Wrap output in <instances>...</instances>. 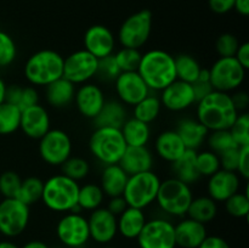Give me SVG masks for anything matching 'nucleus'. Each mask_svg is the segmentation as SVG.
Listing matches in <instances>:
<instances>
[{
  "label": "nucleus",
  "mask_w": 249,
  "mask_h": 248,
  "mask_svg": "<svg viewBox=\"0 0 249 248\" xmlns=\"http://www.w3.org/2000/svg\"><path fill=\"white\" fill-rule=\"evenodd\" d=\"M240 112L233 105L231 94L213 90L197 102L196 118L209 131L230 129Z\"/></svg>",
  "instance_id": "f257e3e1"
},
{
  "label": "nucleus",
  "mask_w": 249,
  "mask_h": 248,
  "mask_svg": "<svg viewBox=\"0 0 249 248\" xmlns=\"http://www.w3.org/2000/svg\"><path fill=\"white\" fill-rule=\"evenodd\" d=\"M138 73L150 90L162 91L177 80L174 57L160 49H152L141 56Z\"/></svg>",
  "instance_id": "f03ea898"
},
{
  "label": "nucleus",
  "mask_w": 249,
  "mask_h": 248,
  "mask_svg": "<svg viewBox=\"0 0 249 248\" xmlns=\"http://www.w3.org/2000/svg\"><path fill=\"white\" fill-rule=\"evenodd\" d=\"M63 61L65 57L55 50L36 51L24 63V77L33 87H46L63 77Z\"/></svg>",
  "instance_id": "7ed1b4c3"
},
{
  "label": "nucleus",
  "mask_w": 249,
  "mask_h": 248,
  "mask_svg": "<svg viewBox=\"0 0 249 248\" xmlns=\"http://www.w3.org/2000/svg\"><path fill=\"white\" fill-rule=\"evenodd\" d=\"M78 181L63 174H56L44 181L41 202L48 209L57 213L79 211L78 209Z\"/></svg>",
  "instance_id": "20e7f679"
},
{
  "label": "nucleus",
  "mask_w": 249,
  "mask_h": 248,
  "mask_svg": "<svg viewBox=\"0 0 249 248\" xmlns=\"http://www.w3.org/2000/svg\"><path fill=\"white\" fill-rule=\"evenodd\" d=\"M126 147L121 129L117 128H95L89 139L90 152L104 165L119 163Z\"/></svg>",
  "instance_id": "39448f33"
},
{
  "label": "nucleus",
  "mask_w": 249,
  "mask_h": 248,
  "mask_svg": "<svg viewBox=\"0 0 249 248\" xmlns=\"http://www.w3.org/2000/svg\"><path fill=\"white\" fill-rule=\"evenodd\" d=\"M194 197V192L190 185L172 177L160 182L156 203L165 214L179 218L186 215Z\"/></svg>",
  "instance_id": "423d86ee"
},
{
  "label": "nucleus",
  "mask_w": 249,
  "mask_h": 248,
  "mask_svg": "<svg viewBox=\"0 0 249 248\" xmlns=\"http://www.w3.org/2000/svg\"><path fill=\"white\" fill-rule=\"evenodd\" d=\"M160 182L162 180L152 170L129 175L122 196L129 207L145 209L156 202Z\"/></svg>",
  "instance_id": "0eeeda50"
},
{
  "label": "nucleus",
  "mask_w": 249,
  "mask_h": 248,
  "mask_svg": "<svg viewBox=\"0 0 249 248\" xmlns=\"http://www.w3.org/2000/svg\"><path fill=\"white\" fill-rule=\"evenodd\" d=\"M152 12L146 9L130 15L119 27V44L123 48L140 50L150 39L152 32Z\"/></svg>",
  "instance_id": "6e6552de"
},
{
  "label": "nucleus",
  "mask_w": 249,
  "mask_h": 248,
  "mask_svg": "<svg viewBox=\"0 0 249 248\" xmlns=\"http://www.w3.org/2000/svg\"><path fill=\"white\" fill-rule=\"evenodd\" d=\"M247 70L235 57H219L209 70L211 84L221 92L236 91L243 84Z\"/></svg>",
  "instance_id": "1a4fd4ad"
},
{
  "label": "nucleus",
  "mask_w": 249,
  "mask_h": 248,
  "mask_svg": "<svg viewBox=\"0 0 249 248\" xmlns=\"http://www.w3.org/2000/svg\"><path fill=\"white\" fill-rule=\"evenodd\" d=\"M39 155L41 159L53 167H61L72 156V140L62 129H50L39 139Z\"/></svg>",
  "instance_id": "9d476101"
},
{
  "label": "nucleus",
  "mask_w": 249,
  "mask_h": 248,
  "mask_svg": "<svg viewBox=\"0 0 249 248\" xmlns=\"http://www.w3.org/2000/svg\"><path fill=\"white\" fill-rule=\"evenodd\" d=\"M31 218L29 206L18 198H2L0 201V233L12 238L27 229Z\"/></svg>",
  "instance_id": "9b49d317"
},
{
  "label": "nucleus",
  "mask_w": 249,
  "mask_h": 248,
  "mask_svg": "<svg viewBox=\"0 0 249 248\" xmlns=\"http://www.w3.org/2000/svg\"><path fill=\"white\" fill-rule=\"evenodd\" d=\"M56 235L68 248H83L90 240L89 224L79 212H68L61 216L56 225Z\"/></svg>",
  "instance_id": "f8f14e48"
},
{
  "label": "nucleus",
  "mask_w": 249,
  "mask_h": 248,
  "mask_svg": "<svg viewBox=\"0 0 249 248\" xmlns=\"http://www.w3.org/2000/svg\"><path fill=\"white\" fill-rule=\"evenodd\" d=\"M99 60L85 49L70 53L63 61V78L74 85L89 83L96 77Z\"/></svg>",
  "instance_id": "ddd939ff"
},
{
  "label": "nucleus",
  "mask_w": 249,
  "mask_h": 248,
  "mask_svg": "<svg viewBox=\"0 0 249 248\" xmlns=\"http://www.w3.org/2000/svg\"><path fill=\"white\" fill-rule=\"evenodd\" d=\"M136 241L140 248H175L174 224L163 218L147 220Z\"/></svg>",
  "instance_id": "4468645a"
},
{
  "label": "nucleus",
  "mask_w": 249,
  "mask_h": 248,
  "mask_svg": "<svg viewBox=\"0 0 249 248\" xmlns=\"http://www.w3.org/2000/svg\"><path fill=\"white\" fill-rule=\"evenodd\" d=\"M114 90L119 101L125 106H135L151 91L138 71L122 72L114 79Z\"/></svg>",
  "instance_id": "2eb2a0df"
},
{
  "label": "nucleus",
  "mask_w": 249,
  "mask_h": 248,
  "mask_svg": "<svg viewBox=\"0 0 249 248\" xmlns=\"http://www.w3.org/2000/svg\"><path fill=\"white\" fill-rule=\"evenodd\" d=\"M90 238L100 245H108L118 233L117 216L106 207H100L91 212L88 218Z\"/></svg>",
  "instance_id": "dca6fc26"
},
{
  "label": "nucleus",
  "mask_w": 249,
  "mask_h": 248,
  "mask_svg": "<svg viewBox=\"0 0 249 248\" xmlns=\"http://www.w3.org/2000/svg\"><path fill=\"white\" fill-rule=\"evenodd\" d=\"M84 49L97 60L112 55L116 50V36L111 29L102 24L89 27L83 38Z\"/></svg>",
  "instance_id": "f3484780"
},
{
  "label": "nucleus",
  "mask_w": 249,
  "mask_h": 248,
  "mask_svg": "<svg viewBox=\"0 0 249 248\" xmlns=\"http://www.w3.org/2000/svg\"><path fill=\"white\" fill-rule=\"evenodd\" d=\"M50 114L40 104L28 107L21 111L19 129L29 139L39 140L50 130Z\"/></svg>",
  "instance_id": "a211bd4d"
},
{
  "label": "nucleus",
  "mask_w": 249,
  "mask_h": 248,
  "mask_svg": "<svg viewBox=\"0 0 249 248\" xmlns=\"http://www.w3.org/2000/svg\"><path fill=\"white\" fill-rule=\"evenodd\" d=\"M160 100L162 107L172 112H181L196 104L192 85L182 80H174L162 90Z\"/></svg>",
  "instance_id": "6ab92c4d"
},
{
  "label": "nucleus",
  "mask_w": 249,
  "mask_h": 248,
  "mask_svg": "<svg viewBox=\"0 0 249 248\" xmlns=\"http://www.w3.org/2000/svg\"><path fill=\"white\" fill-rule=\"evenodd\" d=\"M241 190V177L236 172L219 169L207 182V194L211 198L218 202H225L229 197Z\"/></svg>",
  "instance_id": "aec40b11"
},
{
  "label": "nucleus",
  "mask_w": 249,
  "mask_h": 248,
  "mask_svg": "<svg viewBox=\"0 0 249 248\" xmlns=\"http://www.w3.org/2000/svg\"><path fill=\"white\" fill-rule=\"evenodd\" d=\"M74 104L78 112L83 117L94 119L101 111L105 101V94L99 85L94 83H84L78 89H75Z\"/></svg>",
  "instance_id": "412c9836"
},
{
  "label": "nucleus",
  "mask_w": 249,
  "mask_h": 248,
  "mask_svg": "<svg viewBox=\"0 0 249 248\" xmlns=\"http://www.w3.org/2000/svg\"><path fill=\"white\" fill-rule=\"evenodd\" d=\"M177 247L198 248L208 236L206 225L191 218H185L174 225Z\"/></svg>",
  "instance_id": "4be33fe9"
},
{
  "label": "nucleus",
  "mask_w": 249,
  "mask_h": 248,
  "mask_svg": "<svg viewBox=\"0 0 249 248\" xmlns=\"http://www.w3.org/2000/svg\"><path fill=\"white\" fill-rule=\"evenodd\" d=\"M128 175L152 170L153 155L147 146H128L118 163Z\"/></svg>",
  "instance_id": "5701e85b"
},
{
  "label": "nucleus",
  "mask_w": 249,
  "mask_h": 248,
  "mask_svg": "<svg viewBox=\"0 0 249 248\" xmlns=\"http://www.w3.org/2000/svg\"><path fill=\"white\" fill-rule=\"evenodd\" d=\"M186 150V146L175 130L162 131L155 140V152L168 163L179 159Z\"/></svg>",
  "instance_id": "b1692460"
},
{
  "label": "nucleus",
  "mask_w": 249,
  "mask_h": 248,
  "mask_svg": "<svg viewBox=\"0 0 249 248\" xmlns=\"http://www.w3.org/2000/svg\"><path fill=\"white\" fill-rule=\"evenodd\" d=\"M146 221H147V219L143 213V209L128 206L125 211L122 212L117 216L118 233L126 240H136L142 228L145 226Z\"/></svg>",
  "instance_id": "393cba45"
},
{
  "label": "nucleus",
  "mask_w": 249,
  "mask_h": 248,
  "mask_svg": "<svg viewBox=\"0 0 249 248\" xmlns=\"http://www.w3.org/2000/svg\"><path fill=\"white\" fill-rule=\"evenodd\" d=\"M187 150L197 151L208 136L209 130L197 121V118H184L179 121L175 129Z\"/></svg>",
  "instance_id": "a878e982"
},
{
  "label": "nucleus",
  "mask_w": 249,
  "mask_h": 248,
  "mask_svg": "<svg viewBox=\"0 0 249 248\" xmlns=\"http://www.w3.org/2000/svg\"><path fill=\"white\" fill-rule=\"evenodd\" d=\"M75 85L61 77L45 87L46 102L53 108H65L72 104L75 95Z\"/></svg>",
  "instance_id": "bb28decb"
},
{
  "label": "nucleus",
  "mask_w": 249,
  "mask_h": 248,
  "mask_svg": "<svg viewBox=\"0 0 249 248\" xmlns=\"http://www.w3.org/2000/svg\"><path fill=\"white\" fill-rule=\"evenodd\" d=\"M128 177L129 175L124 172L123 168L118 163L105 165L101 173V179H100V187L104 191L105 196H122L124 189H125Z\"/></svg>",
  "instance_id": "cd10ccee"
},
{
  "label": "nucleus",
  "mask_w": 249,
  "mask_h": 248,
  "mask_svg": "<svg viewBox=\"0 0 249 248\" xmlns=\"http://www.w3.org/2000/svg\"><path fill=\"white\" fill-rule=\"evenodd\" d=\"M125 121V105L122 104L119 100L105 101L101 111L94 118V123L96 128H99V126H108V128L121 129Z\"/></svg>",
  "instance_id": "c85d7f7f"
},
{
  "label": "nucleus",
  "mask_w": 249,
  "mask_h": 248,
  "mask_svg": "<svg viewBox=\"0 0 249 248\" xmlns=\"http://www.w3.org/2000/svg\"><path fill=\"white\" fill-rule=\"evenodd\" d=\"M196 153L197 151L186 150L179 159L172 163L173 177L190 186L201 177L196 165Z\"/></svg>",
  "instance_id": "c756f323"
},
{
  "label": "nucleus",
  "mask_w": 249,
  "mask_h": 248,
  "mask_svg": "<svg viewBox=\"0 0 249 248\" xmlns=\"http://www.w3.org/2000/svg\"><path fill=\"white\" fill-rule=\"evenodd\" d=\"M121 131L126 146H146L151 138L150 124L143 123L134 117L126 118Z\"/></svg>",
  "instance_id": "7c9ffc66"
},
{
  "label": "nucleus",
  "mask_w": 249,
  "mask_h": 248,
  "mask_svg": "<svg viewBox=\"0 0 249 248\" xmlns=\"http://www.w3.org/2000/svg\"><path fill=\"white\" fill-rule=\"evenodd\" d=\"M216 214H218V203L207 195V196L194 197L187 209L186 215L187 218H191L206 225L207 223H211L215 219Z\"/></svg>",
  "instance_id": "2f4dec72"
},
{
  "label": "nucleus",
  "mask_w": 249,
  "mask_h": 248,
  "mask_svg": "<svg viewBox=\"0 0 249 248\" xmlns=\"http://www.w3.org/2000/svg\"><path fill=\"white\" fill-rule=\"evenodd\" d=\"M5 101L15 105L22 111V109L39 104L38 90L33 85L21 87L18 84H12L10 87H6Z\"/></svg>",
  "instance_id": "473e14b6"
},
{
  "label": "nucleus",
  "mask_w": 249,
  "mask_h": 248,
  "mask_svg": "<svg viewBox=\"0 0 249 248\" xmlns=\"http://www.w3.org/2000/svg\"><path fill=\"white\" fill-rule=\"evenodd\" d=\"M105 196L104 191L97 184H85L79 186V192H78V209L80 211L92 212L95 209L102 207Z\"/></svg>",
  "instance_id": "72a5a7b5"
},
{
  "label": "nucleus",
  "mask_w": 249,
  "mask_h": 248,
  "mask_svg": "<svg viewBox=\"0 0 249 248\" xmlns=\"http://www.w3.org/2000/svg\"><path fill=\"white\" fill-rule=\"evenodd\" d=\"M133 107L134 118L147 124L155 122L162 111V104H160V97L151 94H148L145 99L141 100Z\"/></svg>",
  "instance_id": "f704fd0d"
},
{
  "label": "nucleus",
  "mask_w": 249,
  "mask_h": 248,
  "mask_svg": "<svg viewBox=\"0 0 249 248\" xmlns=\"http://www.w3.org/2000/svg\"><path fill=\"white\" fill-rule=\"evenodd\" d=\"M177 79L192 84L198 78L202 67L198 61L189 53H181L174 57Z\"/></svg>",
  "instance_id": "c9c22d12"
},
{
  "label": "nucleus",
  "mask_w": 249,
  "mask_h": 248,
  "mask_svg": "<svg viewBox=\"0 0 249 248\" xmlns=\"http://www.w3.org/2000/svg\"><path fill=\"white\" fill-rule=\"evenodd\" d=\"M43 189H44V181L40 177H29L22 180L21 187H19L18 195L16 198L23 202L24 204L31 207L32 204L38 203L41 201V196H43Z\"/></svg>",
  "instance_id": "e433bc0d"
},
{
  "label": "nucleus",
  "mask_w": 249,
  "mask_h": 248,
  "mask_svg": "<svg viewBox=\"0 0 249 248\" xmlns=\"http://www.w3.org/2000/svg\"><path fill=\"white\" fill-rule=\"evenodd\" d=\"M21 109L4 101L0 104V135H10L19 129Z\"/></svg>",
  "instance_id": "4c0bfd02"
},
{
  "label": "nucleus",
  "mask_w": 249,
  "mask_h": 248,
  "mask_svg": "<svg viewBox=\"0 0 249 248\" xmlns=\"http://www.w3.org/2000/svg\"><path fill=\"white\" fill-rule=\"evenodd\" d=\"M206 142L208 145L209 150L213 151L216 155H220L224 151L230 150L232 147H240L233 140L229 129L224 130H213L209 131L208 136L206 139Z\"/></svg>",
  "instance_id": "58836bf2"
},
{
  "label": "nucleus",
  "mask_w": 249,
  "mask_h": 248,
  "mask_svg": "<svg viewBox=\"0 0 249 248\" xmlns=\"http://www.w3.org/2000/svg\"><path fill=\"white\" fill-rule=\"evenodd\" d=\"M61 174L66 175L74 181L84 180L90 173V164L87 159L82 157H72L71 156L62 165H61Z\"/></svg>",
  "instance_id": "ea45409f"
},
{
  "label": "nucleus",
  "mask_w": 249,
  "mask_h": 248,
  "mask_svg": "<svg viewBox=\"0 0 249 248\" xmlns=\"http://www.w3.org/2000/svg\"><path fill=\"white\" fill-rule=\"evenodd\" d=\"M113 56L121 72H134L138 71L142 53L138 49L122 46L117 53H113Z\"/></svg>",
  "instance_id": "a19ab883"
},
{
  "label": "nucleus",
  "mask_w": 249,
  "mask_h": 248,
  "mask_svg": "<svg viewBox=\"0 0 249 248\" xmlns=\"http://www.w3.org/2000/svg\"><path fill=\"white\" fill-rule=\"evenodd\" d=\"M225 211L233 218H247L249 214V197L247 190L241 192V190L232 196L229 197L225 202Z\"/></svg>",
  "instance_id": "79ce46f5"
},
{
  "label": "nucleus",
  "mask_w": 249,
  "mask_h": 248,
  "mask_svg": "<svg viewBox=\"0 0 249 248\" xmlns=\"http://www.w3.org/2000/svg\"><path fill=\"white\" fill-rule=\"evenodd\" d=\"M196 165L201 177H212L214 173L221 169L220 159L216 153L211 150H204L196 153Z\"/></svg>",
  "instance_id": "37998d69"
},
{
  "label": "nucleus",
  "mask_w": 249,
  "mask_h": 248,
  "mask_svg": "<svg viewBox=\"0 0 249 248\" xmlns=\"http://www.w3.org/2000/svg\"><path fill=\"white\" fill-rule=\"evenodd\" d=\"M22 179L14 170H6L0 174V195L4 198H16L21 187Z\"/></svg>",
  "instance_id": "c03bdc74"
},
{
  "label": "nucleus",
  "mask_w": 249,
  "mask_h": 248,
  "mask_svg": "<svg viewBox=\"0 0 249 248\" xmlns=\"http://www.w3.org/2000/svg\"><path fill=\"white\" fill-rule=\"evenodd\" d=\"M229 130H230L235 142L240 147L249 146V114L247 112H242L238 114Z\"/></svg>",
  "instance_id": "a18cd8bd"
},
{
  "label": "nucleus",
  "mask_w": 249,
  "mask_h": 248,
  "mask_svg": "<svg viewBox=\"0 0 249 248\" xmlns=\"http://www.w3.org/2000/svg\"><path fill=\"white\" fill-rule=\"evenodd\" d=\"M17 57V46L9 33L0 31V68L7 67Z\"/></svg>",
  "instance_id": "49530a36"
},
{
  "label": "nucleus",
  "mask_w": 249,
  "mask_h": 248,
  "mask_svg": "<svg viewBox=\"0 0 249 248\" xmlns=\"http://www.w3.org/2000/svg\"><path fill=\"white\" fill-rule=\"evenodd\" d=\"M240 44L237 36L231 33H224L216 39L215 50L219 57H235Z\"/></svg>",
  "instance_id": "de8ad7c7"
},
{
  "label": "nucleus",
  "mask_w": 249,
  "mask_h": 248,
  "mask_svg": "<svg viewBox=\"0 0 249 248\" xmlns=\"http://www.w3.org/2000/svg\"><path fill=\"white\" fill-rule=\"evenodd\" d=\"M118 65L114 60L113 53L109 56H106L104 58H100L99 65H97L96 75L104 80H114L119 74H121Z\"/></svg>",
  "instance_id": "09e8293b"
},
{
  "label": "nucleus",
  "mask_w": 249,
  "mask_h": 248,
  "mask_svg": "<svg viewBox=\"0 0 249 248\" xmlns=\"http://www.w3.org/2000/svg\"><path fill=\"white\" fill-rule=\"evenodd\" d=\"M238 157H240V147H232L230 150L224 151L219 155L221 169L236 172L238 164Z\"/></svg>",
  "instance_id": "8fccbe9b"
},
{
  "label": "nucleus",
  "mask_w": 249,
  "mask_h": 248,
  "mask_svg": "<svg viewBox=\"0 0 249 248\" xmlns=\"http://www.w3.org/2000/svg\"><path fill=\"white\" fill-rule=\"evenodd\" d=\"M241 177L248 180L249 177V146L240 147V157H238L237 170H236Z\"/></svg>",
  "instance_id": "3c124183"
},
{
  "label": "nucleus",
  "mask_w": 249,
  "mask_h": 248,
  "mask_svg": "<svg viewBox=\"0 0 249 248\" xmlns=\"http://www.w3.org/2000/svg\"><path fill=\"white\" fill-rule=\"evenodd\" d=\"M192 90H194L195 99H196V104L198 101H201L202 99H204L206 96H208L212 91H213V87H212L211 82H201V80H196L195 83H192Z\"/></svg>",
  "instance_id": "603ef678"
},
{
  "label": "nucleus",
  "mask_w": 249,
  "mask_h": 248,
  "mask_svg": "<svg viewBox=\"0 0 249 248\" xmlns=\"http://www.w3.org/2000/svg\"><path fill=\"white\" fill-rule=\"evenodd\" d=\"M209 7L218 15H224L233 10L235 0H208Z\"/></svg>",
  "instance_id": "864d4df0"
},
{
  "label": "nucleus",
  "mask_w": 249,
  "mask_h": 248,
  "mask_svg": "<svg viewBox=\"0 0 249 248\" xmlns=\"http://www.w3.org/2000/svg\"><path fill=\"white\" fill-rule=\"evenodd\" d=\"M128 207L125 199L123 196H116V197H109L108 203H107L106 208L111 212L112 214H114L116 216H118L122 212H124Z\"/></svg>",
  "instance_id": "5fc2aeb1"
},
{
  "label": "nucleus",
  "mask_w": 249,
  "mask_h": 248,
  "mask_svg": "<svg viewBox=\"0 0 249 248\" xmlns=\"http://www.w3.org/2000/svg\"><path fill=\"white\" fill-rule=\"evenodd\" d=\"M198 248H231L228 241L216 235L207 236Z\"/></svg>",
  "instance_id": "6e6d98bb"
},
{
  "label": "nucleus",
  "mask_w": 249,
  "mask_h": 248,
  "mask_svg": "<svg viewBox=\"0 0 249 248\" xmlns=\"http://www.w3.org/2000/svg\"><path fill=\"white\" fill-rule=\"evenodd\" d=\"M231 99H232L233 105H235L236 109H237L240 113L245 112L247 109L248 105H249V96L246 91H236L235 94L231 95Z\"/></svg>",
  "instance_id": "4d7b16f0"
},
{
  "label": "nucleus",
  "mask_w": 249,
  "mask_h": 248,
  "mask_svg": "<svg viewBox=\"0 0 249 248\" xmlns=\"http://www.w3.org/2000/svg\"><path fill=\"white\" fill-rule=\"evenodd\" d=\"M235 58L241 63V65H242L243 68L248 70L249 68V43L248 41H245V43L240 44L237 51H236Z\"/></svg>",
  "instance_id": "13d9d810"
},
{
  "label": "nucleus",
  "mask_w": 249,
  "mask_h": 248,
  "mask_svg": "<svg viewBox=\"0 0 249 248\" xmlns=\"http://www.w3.org/2000/svg\"><path fill=\"white\" fill-rule=\"evenodd\" d=\"M233 10H236V12L241 16L247 17L249 15V0H235Z\"/></svg>",
  "instance_id": "bf43d9fd"
},
{
  "label": "nucleus",
  "mask_w": 249,
  "mask_h": 248,
  "mask_svg": "<svg viewBox=\"0 0 249 248\" xmlns=\"http://www.w3.org/2000/svg\"><path fill=\"white\" fill-rule=\"evenodd\" d=\"M19 248H49V246L46 245L45 242H43V241L34 240V241H29V242H27L26 245H23Z\"/></svg>",
  "instance_id": "052dcab7"
},
{
  "label": "nucleus",
  "mask_w": 249,
  "mask_h": 248,
  "mask_svg": "<svg viewBox=\"0 0 249 248\" xmlns=\"http://www.w3.org/2000/svg\"><path fill=\"white\" fill-rule=\"evenodd\" d=\"M6 87L7 85L5 84L4 80L0 78V104L5 101V92H6Z\"/></svg>",
  "instance_id": "680f3d73"
},
{
  "label": "nucleus",
  "mask_w": 249,
  "mask_h": 248,
  "mask_svg": "<svg viewBox=\"0 0 249 248\" xmlns=\"http://www.w3.org/2000/svg\"><path fill=\"white\" fill-rule=\"evenodd\" d=\"M0 248H19L18 246L16 245L15 242H12V241H0Z\"/></svg>",
  "instance_id": "e2e57ef3"
},
{
  "label": "nucleus",
  "mask_w": 249,
  "mask_h": 248,
  "mask_svg": "<svg viewBox=\"0 0 249 248\" xmlns=\"http://www.w3.org/2000/svg\"><path fill=\"white\" fill-rule=\"evenodd\" d=\"M100 248H117V247H113V246H107V245H104V246H102V247H100Z\"/></svg>",
  "instance_id": "0e129e2a"
}]
</instances>
